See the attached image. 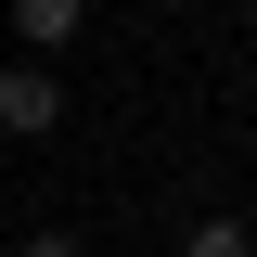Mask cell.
<instances>
[{"label": "cell", "instance_id": "cell-5", "mask_svg": "<svg viewBox=\"0 0 257 257\" xmlns=\"http://www.w3.org/2000/svg\"><path fill=\"white\" fill-rule=\"evenodd\" d=\"M142 13H180V0H142Z\"/></svg>", "mask_w": 257, "mask_h": 257}, {"label": "cell", "instance_id": "cell-2", "mask_svg": "<svg viewBox=\"0 0 257 257\" xmlns=\"http://www.w3.org/2000/svg\"><path fill=\"white\" fill-rule=\"evenodd\" d=\"M77 26H90V0H13V39L26 52H64Z\"/></svg>", "mask_w": 257, "mask_h": 257}, {"label": "cell", "instance_id": "cell-4", "mask_svg": "<svg viewBox=\"0 0 257 257\" xmlns=\"http://www.w3.org/2000/svg\"><path fill=\"white\" fill-rule=\"evenodd\" d=\"M13 257H90V244H77V231H26Z\"/></svg>", "mask_w": 257, "mask_h": 257}, {"label": "cell", "instance_id": "cell-1", "mask_svg": "<svg viewBox=\"0 0 257 257\" xmlns=\"http://www.w3.org/2000/svg\"><path fill=\"white\" fill-rule=\"evenodd\" d=\"M0 128H13V142L64 128V64L52 52H13V64H0Z\"/></svg>", "mask_w": 257, "mask_h": 257}, {"label": "cell", "instance_id": "cell-3", "mask_svg": "<svg viewBox=\"0 0 257 257\" xmlns=\"http://www.w3.org/2000/svg\"><path fill=\"white\" fill-rule=\"evenodd\" d=\"M180 257H257V231H244V219H193V231H180Z\"/></svg>", "mask_w": 257, "mask_h": 257}]
</instances>
